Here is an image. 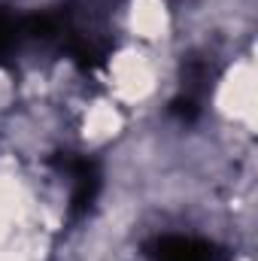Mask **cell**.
Wrapping results in <instances>:
<instances>
[{"mask_svg":"<svg viewBox=\"0 0 258 261\" xmlns=\"http://www.w3.org/2000/svg\"><path fill=\"white\" fill-rule=\"evenodd\" d=\"M152 255L158 261H222V255L210 243L194 237H164L155 243Z\"/></svg>","mask_w":258,"mask_h":261,"instance_id":"cell-1","label":"cell"},{"mask_svg":"<svg viewBox=\"0 0 258 261\" xmlns=\"http://www.w3.org/2000/svg\"><path fill=\"white\" fill-rule=\"evenodd\" d=\"M21 34H24L21 21H12V18L0 15V58H6V55L15 49V43H18Z\"/></svg>","mask_w":258,"mask_h":261,"instance_id":"cell-2","label":"cell"},{"mask_svg":"<svg viewBox=\"0 0 258 261\" xmlns=\"http://www.w3.org/2000/svg\"><path fill=\"white\" fill-rule=\"evenodd\" d=\"M170 113L179 116V119H186V122H192L194 116H197V103H194V97H179V100L170 103Z\"/></svg>","mask_w":258,"mask_h":261,"instance_id":"cell-3","label":"cell"}]
</instances>
